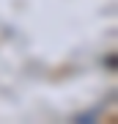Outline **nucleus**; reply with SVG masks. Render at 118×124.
I'll use <instances>...</instances> for the list:
<instances>
[]
</instances>
